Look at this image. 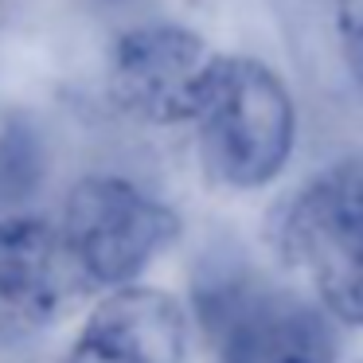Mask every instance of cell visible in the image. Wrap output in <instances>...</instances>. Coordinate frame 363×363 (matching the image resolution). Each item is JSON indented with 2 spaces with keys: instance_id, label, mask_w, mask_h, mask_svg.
Segmentation results:
<instances>
[{
  "instance_id": "6da1fadb",
  "label": "cell",
  "mask_w": 363,
  "mask_h": 363,
  "mask_svg": "<svg viewBox=\"0 0 363 363\" xmlns=\"http://www.w3.org/2000/svg\"><path fill=\"white\" fill-rule=\"evenodd\" d=\"M196 129L207 176L230 191H258L293 160L297 102L269 63L223 55Z\"/></svg>"
},
{
  "instance_id": "7a4b0ae2",
  "label": "cell",
  "mask_w": 363,
  "mask_h": 363,
  "mask_svg": "<svg viewBox=\"0 0 363 363\" xmlns=\"http://www.w3.org/2000/svg\"><path fill=\"white\" fill-rule=\"evenodd\" d=\"M277 254L340 324L363 328V152L324 164L277 215Z\"/></svg>"
},
{
  "instance_id": "3957f363",
  "label": "cell",
  "mask_w": 363,
  "mask_h": 363,
  "mask_svg": "<svg viewBox=\"0 0 363 363\" xmlns=\"http://www.w3.org/2000/svg\"><path fill=\"white\" fill-rule=\"evenodd\" d=\"M59 230L86 289H121L180 238V215L141 184L98 172L71 184Z\"/></svg>"
},
{
  "instance_id": "277c9868",
  "label": "cell",
  "mask_w": 363,
  "mask_h": 363,
  "mask_svg": "<svg viewBox=\"0 0 363 363\" xmlns=\"http://www.w3.org/2000/svg\"><path fill=\"white\" fill-rule=\"evenodd\" d=\"M196 313L219 363H332L336 336L320 305L266 277L223 269L199 281Z\"/></svg>"
},
{
  "instance_id": "5b68a950",
  "label": "cell",
  "mask_w": 363,
  "mask_h": 363,
  "mask_svg": "<svg viewBox=\"0 0 363 363\" xmlns=\"http://www.w3.org/2000/svg\"><path fill=\"white\" fill-rule=\"evenodd\" d=\"M219 59V51L191 28L137 24L110 43L106 94L113 110L141 125H196Z\"/></svg>"
},
{
  "instance_id": "8992f818",
  "label": "cell",
  "mask_w": 363,
  "mask_h": 363,
  "mask_svg": "<svg viewBox=\"0 0 363 363\" xmlns=\"http://www.w3.org/2000/svg\"><path fill=\"white\" fill-rule=\"evenodd\" d=\"M86 293L59 219L0 211V344L51 328Z\"/></svg>"
},
{
  "instance_id": "52a82bcc",
  "label": "cell",
  "mask_w": 363,
  "mask_h": 363,
  "mask_svg": "<svg viewBox=\"0 0 363 363\" xmlns=\"http://www.w3.org/2000/svg\"><path fill=\"white\" fill-rule=\"evenodd\" d=\"M188 316L157 285L110 289L86 316L63 363H184Z\"/></svg>"
},
{
  "instance_id": "ba28073f",
  "label": "cell",
  "mask_w": 363,
  "mask_h": 363,
  "mask_svg": "<svg viewBox=\"0 0 363 363\" xmlns=\"http://www.w3.org/2000/svg\"><path fill=\"white\" fill-rule=\"evenodd\" d=\"M48 176L43 129L24 106L0 102V211H20Z\"/></svg>"
},
{
  "instance_id": "9c48e42d",
  "label": "cell",
  "mask_w": 363,
  "mask_h": 363,
  "mask_svg": "<svg viewBox=\"0 0 363 363\" xmlns=\"http://www.w3.org/2000/svg\"><path fill=\"white\" fill-rule=\"evenodd\" d=\"M336 48L344 59V71L363 90V0H336Z\"/></svg>"
}]
</instances>
